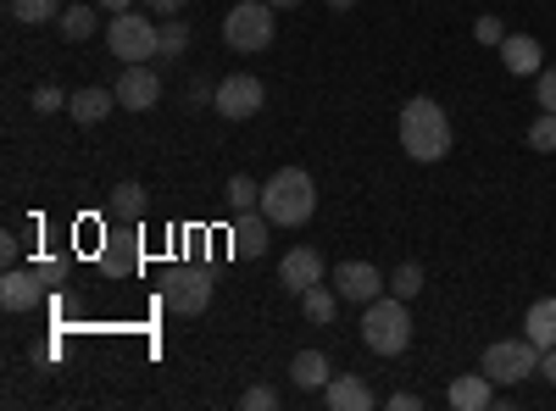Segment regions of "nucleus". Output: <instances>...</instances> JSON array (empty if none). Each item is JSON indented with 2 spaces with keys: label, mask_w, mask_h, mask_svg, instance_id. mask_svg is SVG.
<instances>
[{
  "label": "nucleus",
  "mask_w": 556,
  "mask_h": 411,
  "mask_svg": "<svg viewBox=\"0 0 556 411\" xmlns=\"http://www.w3.org/2000/svg\"><path fill=\"white\" fill-rule=\"evenodd\" d=\"M395 133H401V151L412 156V162H445L451 156V117H445V106L434 101V95H412L406 106H401V123H395Z\"/></svg>",
  "instance_id": "1"
},
{
  "label": "nucleus",
  "mask_w": 556,
  "mask_h": 411,
  "mask_svg": "<svg viewBox=\"0 0 556 411\" xmlns=\"http://www.w3.org/2000/svg\"><path fill=\"white\" fill-rule=\"evenodd\" d=\"M262 211H267L273 228H301V222H312V211H317L312 172H306V167H278L267 184H262Z\"/></svg>",
  "instance_id": "2"
},
{
  "label": "nucleus",
  "mask_w": 556,
  "mask_h": 411,
  "mask_svg": "<svg viewBox=\"0 0 556 411\" xmlns=\"http://www.w3.org/2000/svg\"><path fill=\"white\" fill-rule=\"evenodd\" d=\"M362 345L374 356H401L412 345V311L401 295H379L374 306H362Z\"/></svg>",
  "instance_id": "3"
},
{
  "label": "nucleus",
  "mask_w": 556,
  "mask_h": 411,
  "mask_svg": "<svg viewBox=\"0 0 556 411\" xmlns=\"http://www.w3.org/2000/svg\"><path fill=\"white\" fill-rule=\"evenodd\" d=\"M273 34H278V12L267 7V0H235V12L223 17V39L235 44L240 56H256V51H267V44H273Z\"/></svg>",
  "instance_id": "4"
},
{
  "label": "nucleus",
  "mask_w": 556,
  "mask_h": 411,
  "mask_svg": "<svg viewBox=\"0 0 556 411\" xmlns=\"http://www.w3.org/2000/svg\"><path fill=\"white\" fill-rule=\"evenodd\" d=\"M106 44L123 67L128 62H156L162 56V23L139 17V12H117V17H106Z\"/></svg>",
  "instance_id": "5"
},
{
  "label": "nucleus",
  "mask_w": 556,
  "mask_h": 411,
  "mask_svg": "<svg viewBox=\"0 0 556 411\" xmlns=\"http://www.w3.org/2000/svg\"><path fill=\"white\" fill-rule=\"evenodd\" d=\"M212 290H217L212 267H173L167 284H162V300H167V311H178V317H201V311L212 306Z\"/></svg>",
  "instance_id": "6"
},
{
  "label": "nucleus",
  "mask_w": 556,
  "mask_h": 411,
  "mask_svg": "<svg viewBox=\"0 0 556 411\" xmlns=\"http://www.w3.org/2000/svg\"><path fill=\"white\" fill-rule=\"evenodd\" d=\"M479 368L495 378V384H523L529 373H540V345L523 334V339H495L490 350H484V361Z\"/></svg>",
  "instance_id": "7"
},
{
  "label": "nucleus",
  "mask_w": 556,
  "mask_h": 411,
  "mask_svg": "<svg viewBox=\"0 0 556 411\" xmlns=\"http://www.w3.org/2000/svg\"><path fill=\"white\" fill-rule=\"evenodd\" d=\"M212 106H217V117H228V123H245V117H256V112L267 106V89H262L256 73H228V78L212 89Z\"/></svg>",
  "instance_id": "8"
},
{
  "label": "nucleus",
  "mask_w": 556,
  "mask_h": 411,
  "mask_svg": "<svg viewBox=\"0 0 556 411\" xmlns=\"http://www.w3.org/2000/svg\"><path fill=\"white\" fill-rule=\"evenodd\" d=\"M112 89H117V106H123V112H151V106L162 101V73H156L151 62H128Z\"/></svg>",
  "instance_id": "9"
},
{
  "label": "nucleus",
  "mask_w": 556,
  "mask_h": 411,
  "mask_svg": "<svg viewBox=\"0 0 556 411\" xmlns=\"http://www.w3.org/2000/svg\"><path fill=\"white\" fill-rule=\"evenodd\" d=\"M334 290L345 306H374L384 295V272L374 261H340L334 267Z\"/></svg>",
  "instance_id": "10"
},
{
  "label": "nucleus",
  "mask_w": 556,
  "mask_h": 411,
  "mask_svg": "<svg viewBox=\"0 0 556 411\" xmlns=\"http://www.w3.org/2000/svg\"><path fill=\"white\" fill-rule=\"evenodd\" d=\"M278 284H285L290 295H306L312 284H323V256L312 245H295L285 261H278Z\"/></svg>",
  "instance_id": "11"
},
{
  "label": "nucleus",
  "mask_w": 556,
  "mask_h": 411,
  "mask_svg": "<svg viewBox=\"0 0 556 411\" xmlns=\"http://www.w3.org/2000/svg\"><path fill=\"white\" fill-rule=\"evenodd\" d=\"M267 240H273L267 211H240V217H235V234H228V245H235V256H240V261L267 256Z\"/></svg>",
  "instance_id": "12"
},
{
  "label": "nucleus",
  "mask_w": 556,
  "mask_h": 411,
  "mask_svg": "<svg viewBox=\"0 0 556 411\" xmlns=\"http://www.w3.org/2000/svg\"><path fill=\"white\" fill-rule=\"evenodd\" d=\"M39 295H45V279L34 267H7V279H0V306L7 311H34Z\"/></svg>",
  "instance_id": "13"
},
{
  "label": "nucleus",
  "mask_w": 556,
  "mask_h": 411,
  "mask_svg": "<svg viewBox=\"0 0 556 411\" xmlns=\"http://www.w3.org/2000/svg\"><path fill=\"white\" fill-rule=\"evenodd\" d=\"M501 62H506V73L534 78V73L545 67V51H540L534 34H506V39H501Z\"/></svg>",
  "instance_id": "14"
},
{
  "label": "nucleus",
  "mask_w": 556,
  "mask_h": 411,
  "mask_svg": "<svg viewBox=\"0 0 556 411\" xmlns=\"http://www.w3.org/2000/svg\"><path fill=\"white\" fill-rule=\"evenodd\" d=\"M323 406H334V411H374V389H367L356 373H334L329 384H323Z\"/></svg>",
  "instance_id": "15"
},
{
  "label": "nucleus",
  "mask_w": 556,
  "mask_h": 411,
  "mask_svg": "<svg viewBox=\"0 0 556 411\" xmlns=\"http://www.w3.org/2000/svg\"><path fill=\"white\" fill-rule=\"evenodd\" d=\"M445 400H451L456 411H484V406H495V378H490L484 368H479V373H462Z\"/></svg>",
  "instance_id": "16"
},
{
  "label": "nucleus",
  "mask_w": 556,
  "mask_h": 411,
  "mask_svg": "<svg viewBox=\"0 0 556 411\" xmlns=\"http://www.w3.org/2000/svg\"><path fill=\"white\" fill-rule=\"evenodd\" d=\"M112 106H117V89H101V84H89V89H78V95L67 101V112L84 123V128H96V123H106L112 117Z\"/></svg>",
  "instance_id": "17"
},
{
  "label": "nucleus",
  "mask_w": 556,
  "mask_h": 411,
  "mask_svg": "<svg viewBox=\"0 0 556 411\" xmlns=\"http://www.w3.org/2000/svg\"><path fill=\"white\" fill-rule=\"evenodd\" d=\"M523 334H529L540 350H551V345H556V295H540V300L529 306V317H523Z\"/></svg>",
  "instance_id": "18"
},
{
  "label": "nucleus",
  "mask_w": 556,
  "mask_h": 411,
  "mask_svg": "<svg viewBox=\"0 0 556 411\" xmlns=\"http://www.w3.org/2000/svg\"><path fill=\"white\" fill-rule=\"evenodd\" d=\"M301 311H306V323L329 329L334 317H340V290H334V284H312V290L301 295Z\"/></svg>",
  "instance_id": "19"
},
{
  "label": "nucleus",
  "mask_w": 556,
  "mask_h": 411,
  "mask_svg": "<svg viewBox=\"0 0 556 411\" xmlns=\"http://www.w3.org/2000/svg\"><path fill=\"white\" fill-rule=\"evenodd\" d=\"M290 378H295V389H323L334 378V368H329V356H323V350H301L290 361Z\"/></svg>",
  "instance_id": "20"
},
{
  "label": "nucleus",
  "mask_w": 556,
  "mask_h": 411,
  "mask_svg": "<svg viewBox=\"0 0 556 411\" xmlns=\"http://www.w3.org/2000/svg\"><path fill=\"white\" fill-rule=\"evenodd\" d=\"M56 28H62V39H73V44H84L89 34L101 28V7H62V17H56Z\"/></svg>",
  "instance_id": "21"
},
{
  "label": "nucleus",
  "mask_w": 556,
  "mask_h": 411,
  "mask_svg": "<svg viewBox=\"0 0 556 411\" xmlns=\"http://www.w3.org/2000/svg\"><path fill=\"white\" fill-rule=\"evenodd\" d=\"M7 12H12L17 23L39 28V23H56V17H62V0H7Z\"/></svg>",
  "instance_id": "22"
},
{
  "label": "nucleus",
  "mask_w": 556,
  "mask_h": 411,
  "mask_svg": "<svg viewBox=\"0 0 556 411\" xmlns=\"http://www.w3.org/2000/svg\"><path fill=\"white\" fill-rule=\"evenodd\" d=\"M106 211H112V217H123V222H139V217H146V190L123 178V184L112 190V206H106Z\"/></svg>",
  "instance_id": "23"
},
{
  "label": "nucleus",
  "mask_w": 556,
  "mask_h": 411,
  "mask_svg": "<svg viewBox=\"0 0 556 411\" xmlns=\"http://www.w3.org/2000/svg\"><path fill=\"white\" fill-rule=\"evenodd\" d=\"M390 295H401V300H417V295H424V267H417V261H401V267L390 272Z\"/></svg>",
  "instance_id": "24"
},
{
  "label": "nucleus",
  "mask_w": 556,
  "mask_h": 411,
  "mask_svg": "<svg viewBox=\"0 0 556 411\" xmlns=\"http://www.w3.org/2000/svg\"><path fill=\"white\" fill-rule=\"evenodd\" d=\"M223 195H228V206H235V211H256V206H262V190L251 184L245 172H235V178H228V190H223Z\"/></svg>",
  "instance_id": "25"
},
{
  "label": "nucleus",
  "mask_w": 556,
  "mask_h": 411,
  "mask_svg": "<svg viewBox=\"0 0 556 411\" xmlns=\"http://www.w3.org/2000/svg\"><path fill=\"white\" fill-rule=\"evenodd\" d=\"M184 51H190V28H184L178 17H167V23H162V56H167V62H178Z\"/></svg>",
  "instance_id": "26"
},
{
  "label": "nucleus",
  "mask_w": 556,
  "mask_h": 411,
  "mask_svg": "<svg viewBox=\"0 0 556 411\" xmlns=\"http://www.w3.org/2000/svg\"><path fill=\"white\" fill-rule=\"evenodd\" d=\"M529 151H556V112H540L529 123Z\"/></svg>",
  "instance_id": "27"
},
{
  "label": "nucleus",
  "mask_w": 556,
  "mask_h": 411,
  "mask_svg": "<svg viewBox=\"0 0 556 411\" xmlns=\"http://www.w3.org/2000/svg\"><path fill=\"white\" fill-rule=\"evenodd\" d=\"M534 106L540 112H556V67H540L534 73Z\"/></svg>",
  "instance_id": "28"
},
{
  "label": "nucleus",
  "mask_w": 556,
  "mask_h": 411,
  "mask_svg": "<svg viewBox=\"0 0 556 411\" xmlns=\"http://www.w3.org/2000/svg\"><path fill=\"white\" fill-rule=\"evenodd\" d=\"M134 261H139V251H134V245H123V251H117V245H106V256H101V267L112 272V279H117V272H134Z\"/></svg>",
  "instance_id": "29"
},
{
  "label": "nucleus",
  "mask_w": 556,
  "mask_h": 411,
  "mask_svg": "<svg viewBox=\"0 0 556 411\" xmlns=\"http://www.w3.org/2000/svg\"><path fill=\"white\" fill-rule=\"evenodd\" d=\"M240 406H245V411H273V406H278V389H273V384H251Z\"/></svg>",
  "instance_id": "30"
},
{
  "label": "nucleus",
  "mask_w": 556,
  "mask_h": 411,
  "mask_svg": "<svg viewBox=\"0 0 556 411\" xmlns=\"http://www.w3.org/2000/svg\"><path fill=\"white\" fill-rule=\"evenodd\" d=\"M62 106H67V95H62L56 84H39L34 89V112H62Z\"/></svg>",
  "instance_id": "31"
},
{
  "label": "nucleus",
  "mask_w": 556,
  "mask_h": 411,
  "mask_svg": "<svg viewBox=\"0 0 556 411\" xmlns=\"http://www.w3.org/2000/svg\"><path fill=\"white\" fill-rule=\"evenodd\" d=\"M473 39H479V44H501V39H506V23H501V17H479V23H473Z\"/></svg>",
  "instance_id": "32"
},
{
  "label": "nucleus",
  "mask_w": 556,
  "mask_h": 411,
  "mask_svg": "<svg viewBox=\"0 0 556 411\" xmlns=\"http://www.w3.org/2000/svg\"><path fill=\"white\" fill-rule=\"evenodd\" d=\"M34 272H39V279H45V290H56V284H62V272H67V267H62L56 256H39V261H34Z\"/></svg>",
  "instance_id": "33"
},
{
  "label": "nucleus",
  "mask_w": 556,
  "mask_h": 411,
  "mask_svg": "<svg viewBox=\"0 0 556 411\" xmlns=\"http://www.w3.org/2000/svg\"><path fill=\"white\" fill-rule=\"evenodd\" d=\"M139 7H146L151 17H178V12H184V0H139Z\"/></svg>",
  "instance_id": "34"
},
{
  "label": "nucleus",
  "mask_w": 556,
  "mask_h": 411,
  "mask_svg": "<svg viewBox=\"0 0 556 411\" xmlns=\"http://www.w3.org/2000/svg\"><path fill=\"white\" fill-rule=\"evenodd\" d=\"M96 7H101L106 17H117V12H134V7H139V0H96Z\"/></svg>",
  "instance_id": "35"
},
{
  "label": "nucleus",
  "mask_w": 556,
  "mask_h": 411,
  "mask_svg": "<svg viewBox=\"0 0 556 411\" xmlns=\"http://www.w3.org/2000/svg\"><path fill=\"white\" fill-rule=\"evenodd\" d=\"M417 406H424V400L406 395V389H401V395H390V411H417Z\"/></svg>",
  "instance_id": "36"
},
{
  "label": "nucleus",
  "mask_w": 556,
  "mask_h": 411,
  "mask_svg": "<svg viewBox=\"0 0 556 411\" xmlns=\"http://www.w3.org/2000/svg\"><path fill=\"white\" fill-rule=\"evenodd\" d=\"M540 373L556 384V345H551V350H540Z\"/></svg>",
  "instance_id": "37"
},
{
  "label": "nucleus",
  "mask_w": 556,
  "mask_h": 411,
  "mask_svg": "<svg viewBox=\"0 0 556 411\" xmlns=\"http://www.w3.org/2000/svg\"><path fill=\"white\" fill-rule=\"evenodd\" d=\"M267 7H273V12H290V7H301V0H267Z\"/></svg>",
  "instance_id": "38"
},
{
  "label": "nucleus",
  "mask_w": 556,
  "mask_h": 411,
  "mask_svg": "<svg viewBox=\"0 0 556 411\" xmlns=\"http://www.w3.org/2000/svg\"><path fill=\"white\" fill-rule=\"evenodd\" d=\"M329 7H334V12H351V7H356V0H329Z\"/></svg>",
  "instance_id": "39"
}]
</instances>
